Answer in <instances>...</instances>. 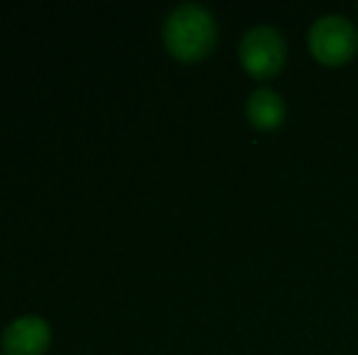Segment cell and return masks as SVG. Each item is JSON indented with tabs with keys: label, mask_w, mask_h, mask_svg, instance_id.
I'll return each instance as SVG.
<instances>
[{
	"label": "cell",
	"mask_w": 358,
	"mask_h": 355,
	"mask_svg": "<svg viewBox=\"0 0 358 355\" xmlns=\"http://www.w3.org/2000/svg\"><path fill=\"white\" fill-rule=\"evenodd\" d=\"M217 37L215 17L200 3H180L164 22V42L169 52L185 61L200 59L213 49Z\"/></svg>",
	"instance_id": "obj_1"
},
{
	"label": "cell",
	"mask_w": 358,
	"mask_h": 355,
	"mask_svg": "<svg viewBox=\"0 0 358 355\" xmlns=\"http://www.w3.org/2000/svg\"><path fill=\"white\" fill-rule=\"evenodd\" d=\"M285 39L275 27L268 24H256L241 37L239 56L241 63L254 76H271L285 61Z\"/></svg>",
	"instance_id": "obj_2"
},
{
	"label": "cell",
	"mask_w": 358,
	"mask_h": 355,
	"mask_svg": "<svg viewBox=\"0 0 358 355\" xmlns=\"http://www.w3.org/2000/svg\"><path fill=\"white\" fill-rule=\"evenodd\" d=\"M356 27L344 15H324L310 29V47L320 61L341 63L356 52Z\"/></svg>",
	"instance_id": "obj_3"
},
{
	"label": "cell",
	"mask_w": 358,
	"mask_h": 355,
	"mask_svg": "<svg viewBox=\"0 0 358 355\" xmlns=\"http://www.w3.org/2000/svg\"><path fill=\"white\" fill-rule=\"evenodd\" d=\"M49 338H52V328L47 319L37 314H22L3 328L0 343L8 355H39L49 346Z\"/></svg>",
	"instance_id": "obj_4"
},
{
	"label": "cell",
	"mask_w": 358,
	"mask_h": 355,
	"mask_svg": "<svg viewBox=\"0 0 358 355\" xmlns=\"http://www.w3.org/2000/svg\"><path fill=\"white\" fill-rule=\"evenodd\" d=\"M246 112H249L251 122L261 129H273L275 124L283 122L285 117V103L275 90L259 88L251 93L249 103H246Z\"/></svg>",
	"instance_id": "obj_5"
}]
</instances>
